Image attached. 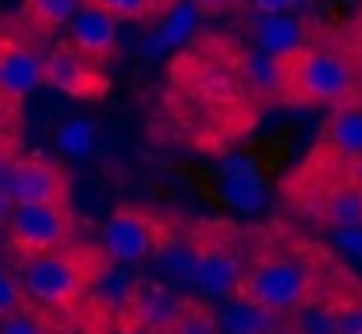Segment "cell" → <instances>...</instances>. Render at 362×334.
Returning <instances> with one entry per match:
<instances>
[{
  "label": "cell",
  "instance_id": "cell-5",
  "mask_svg": "<svg viewBox=\"0 0 362 334\" xmlns=\"http://www.w3.org/2000/svg\"><path fill=\"white\" fill-rule=\"evenodd\" d=\"M8 231L15 249L25 256L57 253L71 238V210L68 203H25L11 210Z\"/></svg>",
  "mask_w": 362,
  "mask_h": 334
},
{
  "label": "cell",
  "instance_id": "cell-6",
  "mask_svg": "<svg viewBox=\"0 0 362 334\" xmlns=\"http://www.w3.org/2000/svg\"><path fill=\"white\" fill-rule=\"evenodd\" d=\"M245 277V260L235 246L221 242V238H199V260H196V274H192V288L214 302H224L231 295H238Z\"/></svg>",
  "mask_w": 362,
  "mask_h": 334
},
{
  "label": "cell",
  "instance_id": "cell-20",
  "mask_svg": "<svg viewBox=\"0 0 362 334\" xmlns=\"http://www.w3.org/2000/svg\"><path fill=\"white\" fill-rule=\"evenodd\" d=\"M86 4L110 15L114 22H153L163 15L160 0H86Z\"/></svg>",
  "mask_w": 362,
  "mask_h": 334
},
{
  "label": "cell",
  "instance_id": "cell-17",
  "mask_svg": "<svg viewBox=\"0 0 362 334\" xmlns=\"http://www.w3.org/2000/svg\"><path fill=\"white\" fill-rule=\"evenodd\" d=\"M196 260H199V238H163V246L156 249V267L167 281L177 284H192L196 274Z\"/></svg>",
  "mask_w": 362,
  "mask_h": 334
},
{
  "label": "cell",
  "instance_id": "cell-8",
  "mask_svg": "<svg viewBox=\"0 0 362 334\" xmlns=\"http://www.w3.org/2000/svg\"><path fill=\"white\" fill-rule=\"evenodd\" d=\"M185 299L174 295L167 284H156V281H135L128 302H124V316L132 323V330H142V334H170V327L177 323V316L185 313Z\"/></svg>",
  "mask_w": 362,
  "mask_h": 334
},
{
  "label": "cell",
  "instance_id": "cell-28",
  "mask_svg": "<svg viewBox=\"0 0 362 334\" xmlns=\"http://www.w3.org/2000/svg\"><path fill=\"white\" fill-rule=\"evenodd\" d=\"M334 242H337L344 253H351V256H362V228H337Z\"/></svg>",
  "mask_w": 362,
  "mask_h": 334
},
{
  "label": "cell",
  "instance_id": "cell-15",
  "mask_svg": "<svg viewBox=\"0 0 362 334\" xmlns=\"http://www.w3.org/2000/svg\"><path fill=\"white\" fill-rule=\"evenodd\" d=\"M320 221L330 228H362V189L348 178L330 182L320 192Z\"/></svg>",
  "mask_w": 362,
  "mask_h": 334
},
{
  "label": "cell",
  "instance_id": "cell-25",
  "mask_svg": "<svg viewBox=\"0 0 362 334\" xmlns=\"http://www.w3.org/2000/svg\"><path fill=\"white\" fill-rule=\"evenodd\" d=\"M0 334H54V330H50V323H47L43 316L18 309V313H11V316L0 320Z\"/></svg>",
  "mask_w": 362,
  "mask_h": 334
},
{
  "label": "cell",
  "instance_id": "cell-29",
  "mask_svg": "<svg viewBox=\"0 0 362 334\" xmlns=\"http://www.w3.org/2000/svg\"><path fill=\"white\" fill-rule=\"evenodd\" d=\"M192 4H196L203 15H221V11H231L238 0H192Z\"/></svg>",
  "mask_w": 362,
  "mask_h": 334
},
{
  "label": "cell",
  "instance_id": "cell-4",
  "mask_svg": "<svg viewBox=\"0 0 362 334\" xmlns=\"http://www.w3.org/2000/svg\"><path fill=\"white\" fill-rule=\"evenodd\" d=\"M163 238H167V228L160 217H153L142 207H117L103 224L100 246L110 263L132 267V263H146L149 256H156Z\"/></svg>",
  "mask_w": 362,
  "mask_h": 334
},
{
  "label": "cell",
  "instance_id": "cell-23",
  "mask_svg": "<svg viewBox=\"0 0 362 334\" xmlns=\"http://www.w3.org/2000/svg\"><path fill=\"white\" fill-rule=\"evenodd\" d=\"M245 75H249V86H256L263 93H277L281 89V61L270 57V54H263V50L249 57Z\"/></svg>",
  "mask_w": 362,
  "mask_h": 334
},
{
  "label": "cell",
  "instance_id": "cell-33",
  "mask_svg": "<svg viewBox=\"0 0 362 334\" xmlns=\"http://www.w3.org/2000/svg\"><path fill=\"white\" fill-rule=\"evenodd\" d=\"M177 4H185V0H160V8H163V15H167L170 8H177Z\"/></svg>",
  "mask_w": 362,
  "mask_h": 334
},
{
  "label": "cell",
  "instance_id": "cell-3",
  "mask_svg": "<svg viewBox=\"0 0 362 334\" xmlns=\"http://www.w3.org/2000/svg\"><path fill=\"white\" fill-rule=\"evenodd\" d=\"M100 277V267L89 253L57 249L43 256H29L22 267V288L25 299L47 306V309H68L75 306L86 288Z\"/></svg>",
  "mask_w": 362,
  "mask_h": 334
},
{
  "label": "cell",
  "instance_id": "cell-2",
  "mask_svg": "<svg viewBox=\"0 0 362 334\" xmlns=\"http://www.w3.org/2000/svg\"><path fill=\"white\" fill-rule=\"evenodd\" d=\"M281 93L291 103L309 107H351L355 68L341 50L305 43L291 57H281Z\"/></svg>",
  "mask_w": 362,
  "mask_h": 334
},
{
  "label": "cell",
  "instance_id": "cell-27",
  "mask_svg": "<svg viewBox=\"0 0 362 334\" xmlns=\"http://www.w3.org/2000/svg\"><path fill=\"white\" fill-rule=\"evenodd\" d=\"M245 4H249L256 15H291L295 8L309 4V0H245Z\"/></svg>",
  "mask_w": 362,
  "mask_h": 334
},
{
  "label": "cell",
  "instance_id": "cell-24",
  "mask_svg": "<svg viewBox=\"0 0 362 334\" xmlns=\"http://www.w3.org/2000/svg\"><path fill=\"white\" fill-rule=\"evenodd\" d=\"M337 313V334H362V295L334 299Z\"/></svg>",
  "mask_w": 362,
  "mask_h": 334
},
{
  "label": "cell",
  "instance_id": "cell-34",
  "mask_svg": "<svg viewBox=\"0 0 362 334\" xmlns=\"http://www.w3.org/2000/svg\"><path fill=\"white\" fill-rule=\"evenodd\" d=\"M355 29H358V40H362V11H358V18H355Z\"/></svg>",
  "mask_w": 362,
  "mask_h": 334
},
{
  "label": "cell",
  "instance_id": "cell-11",
  "mask_svg": "<svg viewBox=\"0 0 362 334\" xmlns=\"http://www.w3.org/2000/svg\"><path fill=\"white\" fill-rule=\"evenodd\" d=\"M221 196L228 207L245 210V214L267 207V182L252 156L235 153V156L221 160Z\"/></svg>",
  "mask_w": 362,
  "mask_h": 334
},
{
  "label": "cell",
  "instance_id": "cell-7",
  "mask_svg": "<svg viewBox=\"0 0 362 334\" xmlns=\"http://www.w3.org/2000/svg\"><path fill=\"white\" fill-rule=\"evenodd\" d=\"M43 86H54L57 93L75 100H96L107 93V79L96 61L78 54L75 47H57L43 57Z\"/></svg>",
  "mask_w": 362,
  "mask_h": 334
},
{
  "label": "cell",
  "instance_id": "cell-31",
  "mask_svg": "<svg viewBox=\"0 0 362 334\" xmlns=\"http://www.w3.org/2000/svg\"><path fill=\"white\" fill-rule=\"evenodd\" d=\"M11 210H15V200H11L4 189H0V224H4V221L11 217Z\"/></svg>",
  "mask_w": 362,
  "mask_h": 334
},
{
  "label": "cell",
  "instance_id": "cell-22",
  "mask_svg": "<svg viewBox=\"0 0 362 334\" xmlns=\"http://www.w3.org/2000/svg\"><path fill=\"white\" fill-rule=\"evenodd\" d=\"M93 142H96V128H93L86 117L64 121V125L57 128V149L68 153V156H86V153H93Z\"/></svg>",
  "mask_w": 362,
  "mask_h": 334
},
{
  "label": "cell",
  "instance_id": "cell-9",
  "mask_svg": "<svg viewBox=\"0 0 362 334\" xmlns=\"http://www.w3.org/2000/svg\"><path fill=\"white\" fill-rule=\"evenodd\" d=\"M8 196L15 200V207H25V203H68V175L54 160L22 156L11 167Z\"/></svg>",
  "mask_w": 362,
  "mask_h": 334
},
{
  "label": "cell",
  "instance_id": "cell-32",
  "mask_svg": "<svg viewBox=\"0 0 362 334\" xmlns=\"http://www.w3.org/2000/svg\"><path fill=\"white\" fill-rule=\"evenodd\" d=\"M270 334H302V330H298V327H295L291 320H281V323H277V327H274Z\"/></svg>",
  "mask_w": 362,
  "mask_h": 334
},
{
  "label": "cell",
  "instance_id": "cell-19",
  "mask_svg": "<svg viewBox=\"0 0 362 334\" xmlns=\"http://www.w3.org/2000/svg\"><path fill=\"white\" fill-rule=\"evenodd\" d=\"M86 8V0H25V18L40 33H57Z\"/></svg>",
  "mask_w": 362,
  "mask_h": 334
},
{
  "label": "cell",
  "instance_id": "cell-26",
  "mask_svg": "<svg viewBox=\"0 0 362 334\" xmlns=\"http://www.w3.org/2000/svg\"><path fill=\"white\" fill-rule=\"evenodd\" d=\"M25 302V288H22V277L8 274V270H0V320L18 313Z\"/></svg>",
  "mask_w": 362,
  "mask_h": 334
},
{
  "label": "cell",
  "instance_id": "cell-16",
  "mask_svg": "<svg viewBox=\"0 0 362 334\" xmlns=\"http://www.w3.org/2000/svg\"><path fill=\"white\" fill-rule=\"evenodd\" d=\"M323 149L344 163L362 156V110L358 107H337L330 114L323 128Z\"/></svg>",
  "mask_w": 362,
  "mask_h": 334
},
{
  "label": "cell",
  "instance_id": "cell-35",
  "mask_svg": "<svg viewBox=\"0 0 362 334\" xmlns=\"http://www.w3.org/2000/svg\"><path fill=\"white\" fill-rule=\"evenodd\" d=\"M4 103H8V100H4V96H0V117H4Z\"/></svg>",
  "mask_w": 362,
  "mask_h": 334
},
{
  "label": "cell",
  "instance_id": "cell-30",
  "mask_svg": "<svg viewBox=\"0 0 362 334\" xmlns=\"http://www.w3.org/2000/svg\"><path fill=\"white\" fill-rule=\"evenodd\" d=\"M344 178H348L351 185H358V189H362V156H358V160H351V163H344Z\"/></svg>",
  "mask_w": 362,
  "mask_h": 334
},
{
  "label": "cell",
  "instance_id": "cell-10",
  "mask_svg": "<svg viewBox=\"0 0 362 334\" xmlns=\"http://www.w3.org/2000/svg\"><path fill=\"white\" fill-rule=\"evenodd\" d=\"M40 86H43V57L18 40H0V96L8 103H18L33 96Z\"/></svg>",
  "mask_w": 362,
  "mask_h": 334
},
{
  "label": "cell",
  "instance_id": "cell-1",
  "mask_svg": "<svg viewBox=\"0 0 362 334\" xmlns=\"http://www.w3.org/2000/svg\"><path fill=\"white\" fill-rule=\"evenodd\" d=\"M238 295L270 309L274 316H295L320 299V267L298 253H259L245 263Z\"/></svg>",
  "mask_w": 362,
  "mask_h": 334
},
{
  "label": "cell",
  "instance_id": "cell-14",
  "mask_svg": "<svg viewBox=\"0 0 362 334\" xmlns=\"http://www.w3.org/2000/svg\"><path fill=\"white\" fill-rule=\"evenodd\" d=\"M256 43L270 57H291L305 47V25L291 15H259L256 18Z\"/></svg>",
  "mask_w": 362,
  "mask_h": 334
},
{
  "label": "cell",
  "instance_id": "cell-18",
  "mask_svg": "<svg viewBox=\"0 0 362 334\" xmlns=\"http://www.w3.org/2000/svg\"><path fill=\"white\" fill-rule=\"evenodd\" d=\"M199 15H203V11L192 4V0H185V4L170 8V11L163 15V25L156 29V36L146 43V50H149V54H160V50H167V47L185 43V40L192 36V29H196V18H199Z\"/></svg>",
  "mask_w": 362,
  "mask_h": 334
},
{
  "label": "cell",
  "instance_id": "cell-12",
  "mask_svg": "<svg viewBox=\"0 0 362 334\" xmlns=\"http://www.w3.org/2000/svg\"><path fill=\"white\" fill-rule=\"evenodd\" d=\"M68 47H75L78 54H86L89 61H110L114 54H117V22L110 18V15H103V11H96V8H82L75 18H71V25H68Z\"/></svg>",
  "mask_w": 362,
  "mask_h": 334
},
{
  "label": "cell",
  "instance_id": "cell-13",
  "mask_svg": "<svg viewBox=\"0 0 362 334\" xmlns=\"http://www.w3.org/2000/svg\"><path fill=\"white\" fill-rule=\"evenodd\" d=\"M281 323V316H274L270 309L256 306L245 295H231L221 302L217 309V327L221 334H270Z\"/></svg>",
  "mask_w": 362,
  "mask_h": 334
},
{
  "label": "cell",
  "instance_id": "cell-21",
  "mask_svg": "<svg viewBox=\"0 0 362 334\" xmlns=\"http://www.w3.org/2000/svg\"><path fill=\"white\" fill-rule=\"evenodd\" d=\"M291 323L302 330V334H337V313H334V302H309L302 306Z\"/></svg>",
  "mask_w": 362,
  "mask_h": 334
}]
</instances>
